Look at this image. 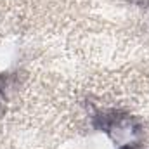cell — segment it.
Here are the masks:
<instances>
[{
	"label": "cell",
	"mask_w": 149,
	"mask_h": 149,
	"mask_svg": "<svg viewBox=\"0 0 149 149\" xmlns=\"http://www.w3.org/2000/svg\"><path fill=\"white\" fill-rule=\"evenodd\" d=\"M5 109H7V95H5L3 85L0 83V116L5 113Z\"/></svg>",
	"instance_id": "1"
}]
</instances>
